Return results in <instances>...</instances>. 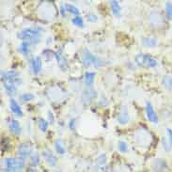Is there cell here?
<instances>
[{"label": "cell", "instance_id": "7a4b0ae2", "mask_svg": "<svg viewBox=\"0 0 172 172\" xmlns=\"http://www.w3.org/2000/svg\"><path fill=\"white\" fill-rule=\"evenodd\" d=\"M24 160L26 158L21 156L17 158H7L5 159V167L7 171H13V172H22V169L24 166Z\"/></svg>", "mask_w": 172, "mask_h": 172}, {"label": "cell", "instance_id": "3957f363", "mask_svg": "<svg viewBox=\"0 0 172 172\" xmlns=\"http://www.w3.org/2000/svg\"><path fill=\"white\" fill-rule=\"evenodd\" d=\"M40 36H41L40 31L32 28H27L22 30L18 34V38L27 41L31 44H36L40 42Z\"/></svg>", "mask_w": 172, "mask_h": 172}, {"label": "cell", "instance_id": "cb8c5ba5", "mask_svg": "<svg viewBox=\"0 0 172 172\" xmlns=\"http://www.w3.org/2000/svg\"><path fill=\"white\" fill-rule=\"evenodd\" d=\"M39 126H40V129L42 132H46V130L48 128V122L45 119H40V120H39Z\"/></svg>", "mask_w": 172, "mask_h": 172}, {"label": "cell", "instance_id": "e0dca14e", "mask_svg": "<svg viewBox=\"0 0 172 172\" xmlns=\"http://www.w3.org/2000/svg\"><path fill=\"white\" fill-rule=\"evenodd\" d=\"M55 148L57 153L59 154H64L65 153V148H64V144L60 139H57L55 143Z\"/></svg>", "mask_w": 172, "mask_h": 172}, {"label": "cell", "instance_id": "4fadbf2b", "mask_svg": "<svg viewBox=\"0 0 172 172\" xmlns=\"http://www.w3.org/2000/svg\"><path fill=\"white\" fill-rule=\"evenodd\" d=\"M153 169L155 172H163V170L166 169V163L164 162V160H160V159H157V160L154 161V163L152 164Z\"/></svg>", "mask_w": 172, "mask_h": 172}, {"label": "cell", "instance_id": "7402d4cb", "mask_svg": "<svg viewBox=\"0 0 172 172\" xmlns=\"http://www.w3.org/2000/svg\"><path fill=\"white\" fill-rule=\"evenodd\" d=\"M34 98V96L30 93H24L20 96V101L22 102H29Z\"/></svg>", "mask_w": 172, "mask_h": 172}, {"label": "cell", "instance_id": "603a6c76", "mask_svg": "<svg viewBox=\"0 0 172 172\" xmlns=\"http://www.w3.org/2000/svg\"><path fill=\"white\" fill-rule=\"evenodd\" d=\"M71 22L75 24V26H77L79 27H84V21H83L82 17H80V16H76L75 18H73L71 20Z\"/></svg>", "mask_w": 172, "mask_h": 172}, {"label": "cell", "instance_id": "ffe728a7", "mask_svg": "<svg viewBox=\"0 0 172 172\" xmlns=\"http://www.w3.org/2000/svg\"><path fill=\"white\" fill-rule=\"evenodd\" d=\"M64 6H65V9H66L67 11L71 12V13L75 14V15H79V10H78V9L76 7L72 6V5H70V4H66Z\"/></svg>", "mask_w": 172, "mask_h": 172}, {"label": "cell", "instance_id": "5b68a950", "mask_svg": "<svg viewBox=\"0 0 172 172\" xmlns=\"http://www.w3.org/2000/svg\"><path fill=\"white\" fill-rule=\"evenodd\" d=\"M83 60L85 66L89 67L90 65H94L96 67H99L100 64V59H98L95 56H93L88 49H84L83 51Z\"/></svg>", "mask_w": 172, "mask_h": 172}, {"label": "cell", "instance_id": "ac0fdd59", "mask_svg": "<svg viewBox=\"0 0 172 172\" xmlns=\"http://www.w3.org/2000/svg\"><path fill=\"white\" fill-rule=\"evenodd\" d=\"M162 83L167 90H172V77L171 76H167V75L164 76L162 79Z\"/></svg>", "mask_w": 172, "mask_h": 172}, {"label": "cell", "instance_id": "52a82bcc", "mask_svg": "<svg viewBox=\"0 0 172 172\" xmlns=\"http://www.w3.org/2000/svg\"><path fill=\"white\" fill-rule=\"evenodd\" d=\"M118 120L120 124H126L129 121V113L126 106H122L118 116Z\"/></svg>", "mask_w": 172, "mask_h": 172}, {"label": "cell", "instance_id": "8992f818", "mask_svg": "<svg viewBox=\"0 0 172 172\" xmlns=\"http://www.w3.org/2000/svg\"><path fill=\"white\" fill-rule=\"evenodd\" d=\"M146 113H147V117H148L150 121H152V123H158V117H157V115L154 111L152 105L150 103H147Z\"/></svg>", "mask_w": 172, "mask_h": 172}, {"label": "cell", "instance_id": "44dd1931", "mask_svg": "<svg viewBox=\"0 0 172 172\" xmlns=\"http://www.w3.org/2000/svg\"><path fill=\"white\" fill-rule=\"evenodd\" d=\"M39 163H40V156L37 152H34L31 155V162H30V164H31V166L36 167L37 165H39Z\"/></svg>", "mask_w": 172, "mask_h": 172}, {"label": "cell", "instance_id": "f546056e", "mask_svg": "<svg viewBox=\"0 0 172 172\" xmlns=\"http://www.w3.org/2000/svg\"><path fill=\"white\" fill-rule=\"evenodd\" d=\"M163 144H164V147H165V149H166V151H169V149L167 148V145H168V144L167 143V139H166L165 137L163 138Z\"/></svg>", "mask_w": 172, "mask_h": 172}, {"label": "cell", "instance_id": "ba28073f", "mask_svg": "<svg viewBox=\"0 0 172 172\" xmlns=\"http://www.w3.org/2000/svg\"><path fill=\"white\" fill-rule=\"evenodd\" d=\"M31 69L35 75H38L42 70V59L40 57H37L31 59Z\"/></svg>", "mask_w": 172, "mask_h": 172}, {"label": "cell", "instance_id": "9a60e30c", "mask_svg": "<svg viewBox=\"0 0 172 172\" xmlns=\"http://www.w3.org/2000/svg\"><path fill=\"white\" fill-rule=\"evenodd\" d=\"M29 44H31L30 42H24L18 48L19 52H21L24 57H27L28 56V53H29V50H28V46Z\"/></svg>", "mask_w": 172, "mask_h": 172}, {"label": "cell", "instance_id": "484cf974", "mask_svg": "<svg viewBox=\"0 0 172 172\" xmlns=\"http://www.w3.org/2000/svg\"><path fill=\"white\" fill-rule=\"evenodd\" d=\"M119 149L121 152H128V146L124 141H119Z\"/></svg>", "mask_w": 172, "mask_h": 172}, {"label": "cell", "instance_id": "f1b7e54d", "mask_svg": "<svg viewBox=\"0 0 172 172\" xmlns=\"http://www.w3.org/2000/svg\"><path fill=\"white\" fill-rule=\"evenodd\" d=\"M167 134H168V140H169L170 144L172 145V130L169 129V128H167Z\"/></svg>", "mask_w": 172, "mask_h": 172}, {"label": "cell", "instance_id": "4316f807", "mask_svg": "<svg viewBox=\"0 0 172 172\" xmlns=\"http://www.w3.org/2000/svg\"><path fill=\"white\" fill-rule=\"evenodd\" d=\"M105 162H106V156H105L104 154L101 155L99 158H98V160H97V163L99 164L100 166L104 165V164H105Z\"/></svg>", "mask_w": 172, "mask_h": 172}, {"label": "cell", "instance_id": "83f0119b", "mask_svg": "<svg viewBox=\"0 0 172 172\" xmlns=\"http://www.w3.org/2000/svg\"><path fill=\"white\" fill-rule=\"evenodd\" d=\"M87 17H88V20H89V21H90V22H97V20H98L97 16H96V15H94V14H92V13L88 14V15H87Z\"/></svg>", "mask_w": 172, "mask_h": 172}, {"label": "cell", "instance_id": "30bf717a", "mask_svg": "<svg viewBox=\"0 0 172 172\" xmlns=\"http://www.w3.org/2000/svg\"><path fill=\"white\" fill-rule=\"evenodd\" d=\"M42 156L44 157L45 161L50 165L51 167H55L57 165V158L54 156L53 153H51L50 152L48 151H44L42 152Z\"/></svg>", "mask_w": 172, "mask_h": 172}, {"label": "cell", "instance_id": "8fae6325", "mask_svg": "<svg viewBox=\"0 0 172 172\" xmlns=\"http://www.w3.org/2000/svg\"><path fill=\"white\" fill-rule=\"evenodd\" d=\"M9 105H10V109L11 111L13 112L15 115L22 117L23 116V112H22V109L20 107V105L16 103V101L14 99H10L9 101Z\"/></svg>", "mask_w": 172, "mask_h": 172}, {"label": "cell", "instance_id": "d4e9b609", "mask_svg": "<svg viewBox=\"0 0 172 172\" xmlns=\"http://www.w3.org/2000/svg\"><path fill=\"white\" fill-rule=\"evenodd\" d=\"M166 10L167 17L172 20V2H167L166 3Z\"/></svg>", "mask_w": 172, "mask_h": 172}, {"label": "cell", "instance_id": "4dcf8cb0", "mask_svg": "<svg viewBox=\"0 0 172 172\" xmlns=\"http://www.w3.org/2000/svg\"><path fill=\"white\" fill-rule=\"evenodd\" d=\"M57 172H60V171H57Z\"/></svg>", "mask_w": 172, "mask_h": 172}, {"label": "cell", "instance_id": "7c38bea8", "mask_svg": "<svg viewBox=\"0 0 172 172\" xmlns=\"http://www.w3.org/2000/svg\"><path fill=\"white\" fill-rule=\"evenodd\" d=\"M9 127L10 129V131L13 133L14 134H16V136H18V134H21V127H20V123L15 120V119H11L9 121Z\"/></svg>", "mask_w": 172, "mask_h": 172}, {"label": "cell", "instance_id": "d6986e66", "mask_svg": "<svg viewBox=\"0 0 172 172\" xmlns=\"http://www.w3.org/2000/svg\"><path fill=\"white\" fill-rule=\"evenodd\" d=\"M142 43L146 47H153L157 44V41L154 38H146L142 41Z\"/></svg>", "mask_w": 172, "mask_h": 172}, {"label": "cell", "instance_id": "6da1fadb", "mask_svg": "<svg viewBox=\"0 0 172 172\" xmlns=\"http://www.w3.org/2000/svg\"><path fill=\"white\" fill-rule=\"evenodd\" d=\"M2 80L4 82V87L5 90L10 94L16 91V86L15 84L18 83V73L14 71H9L8 72H1Z\"/></svg>", "mask_w": 172, "mask_h": 172}, {"label": "cell", "instance_id": "2e32d148", "mask_svg": "<svg viewBox=\"0 0 172 172\" xmlns=\"http://www.w3.org/2000/svg\"><path fill=\"white\" fill-rule=\"evenodd\" d=\"M110 6H111V9L113 14L116 16H119L120 14V6L118 1H111L110 2Z\"/></svg>", "mask_w": 172, "mask_h": 172}, {"label": "cell", "instance_id": "9c48e42d", "mask_svg": "<svg viewBox=\"0 0 172 172\" xmlns=\"http://www.w3.org/2000/svg\"><path fill=\"white\" fill-rule=\"evenodd\" d=\"M32 150L30 148V146H28L27 144H21L18 148V152H19V155L23 158H27L30 153H31Z\"/></svg>", "mask_w": 172, "mask_h": 172}, {"label": "cell", "instance_id": "277c9868", "mask_svg": "<svg viewBox=\"0 0 172 172\" xmlns=\"http://www.w3.org/2000/svg\"><path fill=\"white\" fill-rule=\"evenodd\" d=\"M136 61L139 66L142 67H155L157 65V61L152 58L150 55L139 54L136 57Z\"/></svg>", "mask_w": 172, "mask_h": 172}, {"label": "cell", "instance_id": "5bb4252c", "mask_svg": "<svg viewBox=\"0 0 172 172\" xmlns=\"http://www.w3.org/2000/svg\"><path fill=\"white\" fill-rule=\"evenodd\" d=\"M94 76H95L94 72L87 71L85 73V82L88 87H91V85L93 84V81H94Z\"/></svg>", "mask_w": 172, "mask_h": 172}]
</instances>
